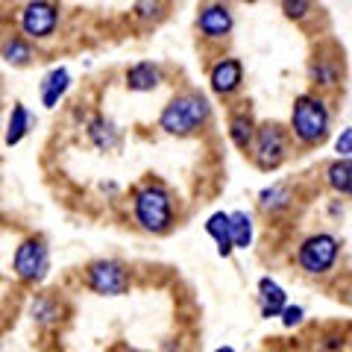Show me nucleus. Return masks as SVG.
I'll return each mask as SVG.
<instances>
[{
	"mask_svg": "<svg viewBox=\"0 0 352 352\" xmlns=\"http://www.w3.org/2000/svg\"><path fill=\"white\" fill-rule=\"evenodd\" d=\"M229 235H232V250H247L252 244V217L247 212H232L229 214Z\"/></svg>",
	"mask_w": 352,
	"mask_h": 352,
	"instance_id": "a211bd4d",
	"label": "nucleus"
},
{
	"mask_svg": "<svg viewBox=\"0 0 352 352\" xmlns=\"http://www.w3.org/2000/svg\"><path fill=\"white\" fill-rule=\"evenodd\" d=\"M59 314H62V308L53 302L50 296H36V300H32V320H36L38 326L56 323V320H59Z\"/></svg>",
	"mask_w": 352,
	"mask_h": 352,
	"instance_id": "4be33fe9",
	"label": "nucleus"
},
{
	"mask_svg": "<svg viewBox=\"0 0 352 352\" xmlns=\"http://www.w3.org/2000/svg\"><path fill=\"white\" fill-rule=\"evenodd\" d=\"M0 346H3V340H0Z\"/></svg>",
	"mask_w": 352,
	"mask_h": 352,
	"instance_id": "7c9ffc66",
	"label": "nucleus"
},
{
	"mask_svg": "<svg viewBox=\"0 0 352 352\" xmlns=\"http://www.w3.org/2000/svg\"><path fill=\"white\" fill-rule=\"evenodd\" d=\"M208 118H212V103H208V97L200 91H182L162 109L159 126L168 132V135L185 138V135L200 132L208 124Z\"/></svg>",
	"mask_w": 352,
	"mask_h": 352,
	"instance_id": "f257e3e1",
	"label": "nucleus"
},
{
	"mask_svg": "<svg viewBox=\"0 0 352 352\" xmlns=\"http://www.w3.org/2000/svg\"><path fill=\"white\" fill-rule=\"evenodd\" d=\"M232 27H235L232 9H229L223 0H208V3L200 9V15H197V30L212 41L226 38L229 32H232Z\"/></svg>",
	"mask_w": 352,
	"mask_h": 352,
	"instance_id": "1a4fd4ad",
	"label": "nucleus"
},
{
	"mask_svg": "<svg viewBox=\"0 0 352 352\" xmlns=\"http://www.w3.org/2000/svg\"><path fill=\"white\" fill-rule=\"evenodd\" d=\"M0 53H3V59L9 65H15V68H24V65H30V59H32V47H30V41L24 36H12L3 44Z\"/></svg>",
	"mask_w": 352,
	"mask_h": 352,
	"instance_id": "412c9836",
	"label": "nucleus"
},
{
	"mask_svg": "<svg viewBox=\"0 0 352 352\" xmlns=\"http://www.w3.org/2000/svg\"><path fill=\"white\" fill-rule=\"evenodd\" d=\"M71 88V74H68V68H53L47 76L41 80V103L47 106V109H53L56 106L62 97H65V91Z\"/></svg>",
	"mask_w": 352,
	"mask_h": 352,
	"instance_id": "ddd939ff",
	"label": "nucleus"
},
{
	"mask_svg": "<svg viewBox=\"0 0 352 352\" xmlns=\"http://www.w3.org/2000/svg\"><path fill=\"white\" fill-rule=\"evenodd\" d=\"M15 276L27 285H38L44 282L50 270V250L44 244V238H24L15 250Z\"/></svg>",
	"mask_w": 352,
	"mask_h": 352,
	"instance_id": "0eeeda50",
	"label": "nucleus"
},
{
	"mask_svg": "<svg viewBox=\"0 0 352 352\" xmlns=\"http://www.w3.org/2000/svg\"><path fill=\"white\" fill-rule=\"evenodd\" d=\"M338 153H340V159H349V153H352V129L340 132V138H338Z\"/></svg>",
	"mask_w": 352,
	"mask_h": 352,
	"instance_id": "bb28decb",
	"label": "nucleus"
},
{
	"mask_svg": "<svg viewBox=\"0 0 352 352\" xmlns=\"http://www.w3.org/2000/svg\"><path fill=\"white\" fill-rule=\"evenodd\" d=\"M241 3H256V0H241Z\"/></svg>",
	"mask_w": 352,
	"mask_h": 352,
	"instance_id": "c756f323",
	"label": "nucleus"
},
{
	"mask_svg": "<svg viewBox=\"0 0 352 352\" xmlns=\"http://www.w3.org/2000/svg\"><path fill=\"white\" fill-rule=\"evenodd\" d=\"M311 76H314V82L317 85H335L338 82V65H332V68H329L326 65V59H314L311 62Z\"/></svg>",
	"mask_w": 352,
	"mask_h": 352,
	"instance_id": "5701e85b",
	"label": "nucleus"
},
{
	"mask_svg": "<svg viewBox=\"0 0 352 352\" xmlns=\"http://www.w3.org/2000/svg\"><path fill=\"white\" fill-rule=\"evenodd\" d=\"M162 82V68L153 62H138L126 71V88L129 91H153Z\"/></svg>",
	"mask_w": 352,
	"mask_h": 352,
	"instance_id": "f8f14e48",
	"label": "nucleus"
},
{
	"mask_svg": "<svg viewBox=\"0 0 352 352\" xmlns=\"http://www.w3.org/2000/svg\"><path fill=\"white\" fill-rule=\"evenodd\" d=\"M132 212H135L138 226L144 229V232H153V235H164L173 226V220H176L173 197L159 182H150V185H144V188L135 191Z\"/></svg>",
	"mask_w": 352,
	"mask_h": 352,
	"instance_id": "f03ea898",
	"label": "nucleus"
},
{
	"mask_svg": "<svg viewBox=\"0 0 352 352\" xmlns=\"http://www.w3.org/2000/svg\"><path fill=\"white\" fill-rule=\"evenodd\" d=\"M338 256H340V241L329 232H317V235H308L300 244L296 264L308 276H326L329 270H335Z\"/></svg>",
	"mask_w": 352,
	"mask_h": 352,
	"instance_id": "20e7f679",
	"label": "nucleus"
},
{
	"mask_svg": "<svg viewBox=\"0 0 352 352\" xmlns=\"http://www.w3.org/2000/svg\"><path fill=\"white\" fill-rule=\"evenodd\" d=\"M326 179H329V185H332V191L349 197V191H352V168H349V159H335L326 168Z\"/></svg>",
	"mask_w": 352,
	"mask_h": 352,
	"instance_id": "aec40b11",
	"label": "nucleus"
},
{
	"mask_svg": "<svg viewBox=\"0 0 352 352\" xmlns=\"http://www.w3.org/2000/svg\"><path fill=\"white\" fill-rule=\"evenodd\" d=\"M88 138H91V144L100 147V150H115L118 141H120V132L109 118L94 115L91 120H88Z\"/></svg>",
	"mask_w": 352,
	"mask_h": 352,
	"instance_id": "4468645a",
	"label": "nucleus"
},
{
	"mask_svg": "<svg viewBox=\"0 0 352 352\" xmlns=\"http://www.w3.org/2000/svg\"><path fill=\"white\" fill-rule=\"evenodd\" d=\"M206 232L214 238V244H217V256H223L229 258L232 256V235H229V214L226 212H214L212 217L206 220Z\"/></svg>",
	"mask_w": 352,
	"mask_h": 352,
	"instance_id": "2eb2a0df",
	"label": "nucleus"
},
{
	"mask_svg": "<svg viewBox=\"0 0 352 352\" xmlns=\"http://www.w3.org/2000/svg\"><path fill=\"white\" fill-rule=\"evenodd\" d=\"M311 9H314L311 0H282V12L288 15L291 21H302Z\"/></svg>",
	"mask_w": 352,
	"mask_h": 352,
	"instance_id": "393cba45",
	"label": "nucleus"
},
{
	"mask_svg": "<svg viewBox=\"0 0 352 352\" xmlns=\"http://www.w3.org/2000/svg\"><path fill=\"white\" fill-rule=\"evenodd\" d=\"M124 352H147V349H124Z\"/></svg>",
	"mask_w": 352,
	"mask_h": 352,
	"instance_id": "c85d7f7f",
	"label": "nucleus"
},
{
	"mask_svg": "<svg viewBox=\"0 0 352 352\" xmlns=\"http://www.w3.org/2000/svg\"><path fill=\"white\" fill-rule=\"evenodd\" d=\"M32 126V118L27 112V106L24 103H15L12 106V115H9V126H6V144L12 147V144H21L24 141V135L30 132Z\"/></svg>",
	"mask_w": 352,
	"mask_h": 352,
	"instance_id": "6ab92c4d",
	"label": "nucleus"
},
{
	"mask_svg": "<svg viewBox=\"0 0 352 352\" xmlns=\"http://www.w3.org/2000/svg\"><path fill=\"white\" fill-rule=\"evenodd\" d=\"M208 82H212L214 88V94L220 97H229V94H235L241 82H244V65H241V59H220L212 74H208Z\"/></svg>",
	"mask_w": 352,
	"mask_h": 352,
	"instance_id": "9d476101",
	"label": "nucleus"
},
{
	"mask_svg": "<svg viewBox=\"0 0 352 352\" xmlns=\"http://www.w3.org/2000/svg\"><path fill=\"white\" fill-rule=\"evenodd\" d=\"M229 135H232V144L238 150H250L252 135H256V120L250 112H235L229 118Z\"/></svg>",
	"mask_w": 352,
	"mask_h": 352,
	"instance_id": "f3484780",
	"label": "nucleus"
},
{
	"mask_svg": "<svg viewBox=\"0 0 352 352\" xmlns=\"http://www.w3.org/2000/svg\"><path fill=\"white\" fill-rule=\"evenodd\" d=\"M129 267L118 258H100L88 264L85 270V285L100 296H120L129 291Z\"/></svg>",
	"mask_w": 352,
	"mask_h": 352,
	"instance_id": "423d86ee",
	"label": "nucleus"
},
{
	"mask_svg": "<svg viewBox=\"0 0 352 352\" xmlns=\"http://www.w3.org/2000/svg\"><path fill=\"white\" fill-rule=\"evenodd\" d=\"M214 352H235V349H232V346H217Z\"/></svg>",
	"mask_w": 352,
	"mask_h": 352,
	"instance_id": "cd10ccee",
	"label": "nucleus"
},
{
	"mask_svg": "<svg viewBox=\"0 0 352 352\" xmlns=\"http://www.w3.org/2000/svg\"><path fill=\"white\" fill-rule=\"evenodd\" d=\"M279 317H282V326H285V329H294V326L302 323L305 311H302V305H285Z\"/></svg>",
	"mask_w": 352,
	"mask_h": 352,
	"instance_id": "a878e982",
	"label": "nucleus"
},
{
	"mask_svg": "<svg viewBox=\"0 0 352 352\" xmlns=\"http://www.w3.org/2000/svg\"><path fill=\"white\" fill-rule=\"evenodd\" d=\"M164 12L162 0H138L135 3V18L144 21V24H150V21H159Z\"/></svg>",
	"mask_w": 352,
	"mask_h": 352,
	"instance_id": "b1692460",
	"label": "nucleus"
},
{
	"mask_svg": "<svg viewBox=\"0 0 352 352\" xmlns=\"http://www.w3.org/2000/svg\"><path fill=\"white\" fill-rule=\"evenodd\" d=\"M250 150H252V162H256L261 170H276L279 164L288 159V129L279 124L256 126Z\"/></svg>",
	"mask_w": 352,
	"mask_h": 352,
	"instance_id": "39448f33",
	"label": "nucleus"
},
{
	"mask_svg": "<svg viewBox=\"0 0 352 352\" xmlns=\"http://www.w3.org/2000/svg\"><path fill=\"white\" fill-rule=\"evenodd\" d=\"M59 27V6L56 0H30L21 12V30L30 38H50Z\"/></svg>",
	"mask_w": 352,
	"mask_h": 352,
	"instance_id": "6e6552de",
	"label": "nucleus"
},
{
	"mask_svg": "<svg viewBox=\"0 0 352 352\" xmlns=\"http://www.w3.org/2000/svg\"><path fill=\"white\" fill-rule=\"evenodd\" d=\"M294 203V194H291V185L288 182H273L267 188H261L258 194V206L264 212H282Z\"/></svg>",
	"mask_w": 352,
	"mask_h": 352,
	"instance_id": "dca6fc26",
	"label": "nucleus"
},
{
	"mask_svg": "<svg viewBox=\"0 0 352 352\" xmlns=\"http://www.w3.org/2000/svg\"><path fill=\"white\" fill-rule=\"evenodd\" d=\"M285 305H288L285 288H282L276 279L264 276L258 282V308H261V317H267V320H270V317H279Z\"/></svg>",
	"mask_w": 352,
	"mask_h": 352,
	"instance_id": "9b49d317",
	"label": "nucleus"
},
{
	"mask_svg": "<svg viewBox=\"0 0 352 352\" xmlns=\"http://www.w3.org/2000/svg\"><path fill=\"white\" fill-rule=\"evenodd\" d=\"M291 129L300 144L317 147L329 135V109L320 97L314 94H300L291 109Z\"/></svg>",
	"mask_w": 352,
	"mask_h": 352,
	"instance_id": "7ed1b4c3",
	"label": "nucleus"
}]
</instances>
